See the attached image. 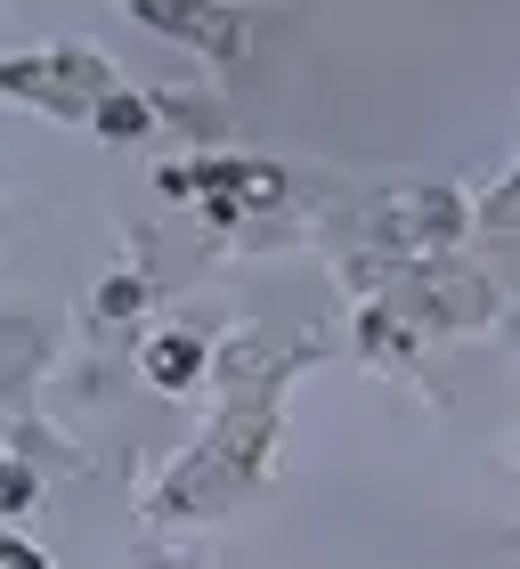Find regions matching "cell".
I'll list each match as a JSON object with an SVG mask.
<instances>
[{"mask_svg":"<svg viewBox=\"0 0 520 569\" xmlns=\"http://www.w3.org/2000/svg\"><path fill=\"white\" fill-rule=\"evenodd\" d=\"M147 375H154V382H196V342H179V333L147 342Z\"/></svg>","mask_w":520,"mask_h":569,"instance_id":"cell-1","label":"cell"},{"mask_svg":"<svg viewBox=\"0 0 520 569\" xmlns=\"http://www.w3.org/2000/svg\"><path fill=\"white\" fill-rule=\"evenodd\" d=\"M33 505V480H24V463H0V512H24Z\"/></svg>","mask_w":520,"mask_h":569,"instance_id":"cell-2","label":"cell"},{"mask_svg":"<svg viewBox=\"0 0 520 569\" xmlns=\"http://www.w3.org/2000/svg\"><path fill=\"white\" fill-rule=\"evenodd\" d=\"M0 569H49V561L24 546V537H0Z\"/></svg>","mask_w":520,"mask_h":569,"instance_id":"cell-3","label":"cell"}]
</instances>
